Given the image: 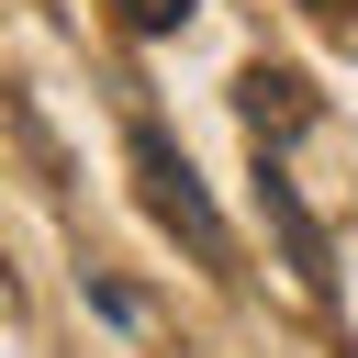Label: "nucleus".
<instances>
[{
	"instance_id": "nucleus-1",
	"label": "nucleus",
	"mask_w": 358,
	"mask_h": 358,
	"mask_svg": "<svg viewBox=\"0 0 358 358\" xmlns=\"http://www.w3.org/2000/svg\"><path fill=\"white\" fill-rule=\"evenodd\" d=\"M123 145H134V190H145V213H157V224H168V235H179V246H190L201 268H235V224L213 213L201 168H190V157H179V145H168L157 123H134Z\"/></svg>"
},
{
	"instance_id": "nucleus-2",
	"label": "nucleus",
	"mask_w": 358,
	"mask_h": 358,
	"mask_svg": "<svg viewBox=\"0 0 358 358\" xmlns=\"http://www.w3.org/2000/svg\"><path fill=\"white\" fill-rule=\"evenodd\" d=\"M235 112H246V134H257V157H268L280 134L313 123V90H302V67H246V78H235Z\"/></svg>"
},
{
	"instance_id": "nucleus-3",
	"label": "nucleus",
	"mask_w": 358,
	"mask_h": 358,
	"mask_svg": "<svg viewBox=\"0 0 358 358\" xmlns=\"http://www.w3.org/2000/svg\"><path fill=\"white\" fill-rule=\"evenodd\" d=\"M268 224H280V246H291V268H302V291L324 302V291H336V268H324V224H313V213L291 201V179H280V157H268Z\"/></svg>"
},
{
	"instance_id": "nucleus-4",
	"label": "nucleus",
	"mask_w": 358,
	"mask_h": 358,
	"mask_svg": "<svg viewBox=\"0 0 358 358\" xmlns=\"http://www.w3.org/2000/svg\"><path fill=\"white\" fill-rule=\"evenodd\" d=\"M190 11H201V0H112V22H123V34H145V45H157V34H179Z\"/></svg>"
},
{
	"instance_id": "nucleus-5",
	"label": "nucleus",
	"mask_w": 358,
	"mask_h": 358,
	"mask_svg": "<svg viewBox=\"0 0 358 358\" xmlns=\"http://www.w3.org/2000/svg\"><path fill=\"white\" fill-rule=\"evenodd\" d=\"M302 11H324V22H347V11H358V0H302Z\"/></svg>"
}]
</instances>
